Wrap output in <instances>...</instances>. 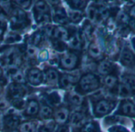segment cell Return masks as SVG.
Wrapping results in <instances>:
<instances>
[{"instance_id": "6da1fadb", "label": "cell", "mask_w": 135, "mask_h": 132, "mask_svg": "<svg viewBox=\"0 0 135 132\" xmlns=\"http://www.w3.org/2000/svg\"><path fill=\"white\" fill-rule=\"evenodd\" d=\"M29 24L26 13L19 8H15L12 11L11 17V25L13 30H22Z\"/></svg>"}, {"instance_id": "7a4b0ae2", "label": "cell", "mask_w": 135, "mask_h": 132, "mask_svg": "<svg viewBox=\"0 0 135 132\" xmlns=\"http://www.w3.org/2000/svg\"><path fill=\"white\" fill-rule=\"evenodd\" d=\"M79 87L84 92L95 91L99 87V77L93 73H87L80 78L79 81Z\"/></svg>"}, {"instance_id": "3957f363", "label": "cell", "mask_w": 135, "mask_h": 132, "mask_svg": "<svg viewBox=\"0 0 135 132\" xmlns=\"http://www.w3.org/2000/svg\"><path fill=\"white\" fill-rule=\"evenodd\" d=\"M79 63V57L74 53H68L60 59L61 67L67 70H73L76 69Z\"/></svg>"}, {"instance_id": "277c9868", "label": "cell", "mask_w": 135, "mask_h": 132, "mask_svg": "<svg viewBox=\"0 0 135 132\" xmlns=\"http://www.w3.org/2000/svg\"><path fill=\"white\" fill-rule=\"evenodd\" d=\"M114 107V103L112 101L103 99L99 100L95 103L94 111L96 116L101 117L108 114L113 109Z\"/></svg>"}, {"instance_id": "5b68a950", "label": "cell", "mask_w": 135, "mask_h": 132, "mask_svg": "<svg viewBox=\"0 0 135 132\" xmlns=\"http://www.w3.org/2000/svg\"><path fill=\"white\" fill-rule=\"evenodd\" d=\"M26 94V88L19 83H13L8 88V95L13 100L22 99Z\"/></svg>"}, {"instance_id": "8992f818", "label": "cell", "mask_w": 135, "mask_h": 132, "mask_svg": "<svg viewBox=\"0 0 135 132\" xmlns=\"http://www.w3.org/2000/svg\"><path fill=\"white\" fill-rule=\"evenodd\" d=\"M3 123L6 130L13 132L19 126L20 119L15 115H8L5 117Z\"/></svg>"}, {"instance_id": "52a82bcc", "label": "cell", "mask_w": 135, "mask_h": 132, "mask_svg": "<svg viewBox=\"0 0 135 132\" xmlns=\"http://www.w3.org/2000/svg\"><path fill=\"white\" fill-rule=\"evenodd\" d=\"M27 79L32 85L37 86L43 81V74L38 69H31L27 73Z\"/></svg>"}, {"instance_id": "ba28073f", "label": "cell", "mask_w": 135, "mask_h": 132, "mask_svg": "<svg viewBox=\"0 0 135 132\" xmlns=\"http://www.w3.org/2000/svg\"><path fill=\"white\" fill-rule=\"evenodd\" d=\"M120 60L125 66L132 65L135 61V56L133 52L127 47H125L120 54Z\"/></svg>"}, {"instance_id": "9c48e42d", "label": "cell", "mask_w": 135, "mask_h": 132, "mask_svg": "<svg viewBox=\"0 0 135 132\" xmlns=\"http://www.w3.org/2000/svg\"><path fill=\"white\" fill-rule=\"evenodd\" d=\"M51 35L55 38V40L60 41H66L69 37V31H68L66 28L62 26L54 27L53 30H52L51 31Z\"/></svg>"}, {"instance_id": "30bf717a", "label": "cell", "mask_w": 135, "mask_h": 132, "mask_svg": "<svg viewBox=\"0 0 135 132\" xmlns=\"http://www.w3.org/2000/svg\"><path fill=\"white\" fill-rule=\"evenodd\" d=\"M114 69V64L110 61L107 60H103L100 61L97 67L98 73L103 76H107L109 74H111Z\"/></svg>"}, {"instance_id": "8fae6325", "label": "cell", "mask_w": 135, "mask_h": 132, "mask_svg": "<svg viewBox=\"0 0 135 132\" xmlns=\"http://www.w3.org/2000/svg\"><path fill=\"white\" fill-rule=\"evenodd\" d=\"M53 19L57 23L66 24L68 22V15L63 8L55 7L53 9Z\"/></svg>"}, {"instance_id": "7c38bea8", "label": "cell", "mask_w": 135, "mask_h": 132, "mask_svg": "<svg viewBox=\"0 0 135 132\" xmlns=\"http://www.w3.org/2000/svg\"><path fill=\"white\" fill-rule=\"evenodd\" d=\"M119 111L123 115L134 116L135 115V104L130 101H124L120 106Z\"/></svg>"}, {"instance_id": "4fadbf2b", "label": "cell", "mask_w": 135, "mask_h": 132, "mask_svg": "<svg viewBox=\"0 0 135 132\" xmlns=\"http://www.w3.org/2000/svg\"><path fill=\"white\" fill-rule=\"evenodd\" d=\"M76 78L74 76L69 75V74H65L60 77V85L63 88L69 89L76 83Z\"/></svg>"}, {"instance_id": "5bb4252c", "label": "cell", "mask_w": 135, "mask_h": 132, "mask_svg": "<svg viewBox=\"0 0 135 132\" xmlns=\"http://www.w3.org/2000/svg\"><path fill=\"white\" fill-rule=\"evenodd\" d=\"M69 115V111L66 107H60L55 112L54 115L55 120L57 123L63 124L68 120Z\"/></svg>"}, {"instance_id": "9a60e30c", "label": "cell", "mask_w": 135, "mask_h": 132, "mask_svg": "<svg viewBox=\"0 0 135 132\" xmlns=\"http://www.w3.org/2000/svg\"><path fill=\"white\" fill-rule=\"evenodd\" d=\"M40 110L39 103L37 100H31L26 105V114L30 116H33L36 115Z\"/></svg>"}, {"instance_id": "2e32d148", "label": "cell", "mask_w": 135, "mask_h": 132, "mask_svg": "<svg viewBox=\"0 0 135 132\" xmlns=\"http://www.w3.org/2000/svg\"><path fill=\"white\" fill-rule=\"evenodd\" d=\"M83 41V37L80 34H76L70 38V47L74 49H80L82 47V42Z\"/></svg>"}, {"instance_id": "e0dca14e", "label": "cell", "mask_w": 135, "mask_h": 132, "mask_svg": "<svg viewBox=\"0 0 135 132\" xmlns=\"http://www.w3.org/2000/svg\"><path fill=\"white\" fill-rule=\"evenodd\" d=\"M101 53H102V50L99 44L95 42H91L88 47V54L90 55V56L96 59L101 56Z\"/></svg>"}, {"instance_id": "ac0fdd59", "label": "cell", "mask_w": 135, "mask_h": 132, "mask_svg": "<svg viewBox=\"0 0 135 132\" xmlns=\"http://www.w3.org/2000/svg\"><path fill=\"white\" fill-rule=\"evenodd\" d=\"M68 100L69 103L75 106H80L83 103L84 98L83 96L78 92H71L68 96Z\"/></svg>"}, {"instance_id": "d6986e66", "label": "cell", "mask_w": 135, "mask_h": 132, "mask_svg": "<svg viewBox=\"0 0 135 132\" xmlns=\"http://www.w3.org/2000/svg\"><path fill=\"white\" fill-rule=\"evenodd\" d=\"M46 80L50 84H56L59 80V75L56 70L54 69H49L45 72Z\"/></svg>"}, {"instance_id": "ffe728a7", "label": "cell", "mask_w": 135, "mask_h": 132, "mask_svg": "<svg viewBox=\"0 0 135 132\" xmlns=\"http://www.w3.org/2000/svg\"><path fill=\"white\" fill-rule=\"evenodd\" d=\"M122 84L126 85L132 92L135 91V76L124 75L122 77Z\"/></svg>"}, {"instance_id": "44dd1931", "label": "cell", "mask_w": 135, "mask_h": 132, "mask_svg": "<svg viewBox=\"0 0 135 132\" xmlns=\"http://www.w3.org/2000/svg\"><path fill=\"white\" fill-rule=\"evenodd\" d=\"M68 18L70 19L71 22H74V23H78L81 21L82 18H83V15L82 12L80 11H77V10H72L70 11L69 13H68Z\"/></svg>"}, {"instance_id": "7402d4cb", "label": "cell", "mask_w": 135, "mask_h": 132, "mask_svg": "<svg viewBox=\"0 0 135 132\" xmlns=\"http://www.w3.org/2000/svg\"><path fill=\"white\" fill-rule=\"evenodd\" d=\"M84 118L85 117H84V113H82L80 111H76L74 114H73V115L71 116L70 122L74 126H79L84 122Z\"/></svg>"}, {"instance_id": "603a6c76", "label": "cell", "mask_w": 135, "mask_h": 132, "mask_svg": "<svg viewBox=\"0 0 135 132\" xmlns=\"http://www.w3.org/2000/svg\"><path fill=\"white\" fill-rule=\"evenodd\" d=\"M103 82L107 88H113L118 84V77L114 74H109L107 76H105Z\"/></svg>"}, {"instance_id": "cb8c5ba5", "label": "cell", "mask_w": 135, "mask_h": 132, "mask_svg": "<svg viewBox=\"0 0 135 132\" xmlns=\"http://www.w3.org/2000/svg\"><path fill=\"white\" fill-rule=\"evenodd\" d=\"M88 17L91 22H95L100 19L99 9L95 7H90L88 10Z\"/></svg>"}, {"instance_id": "d4e9b609", "label": "cell", "mask_w": 135, "mask_h": 132, "mask_svg": "<svg viewBox=\"0 0 135 132\" xmlns=\"http://www.w3.org/2000/svg\"><path fill=\"white\" fill-rule=\"evenodd\" d=\"M9 73L11 75L12 77V79L15 80L16 81V83H19L21 84L23 80H24V77H23V75L22 74V73L16 68H11L10 71H9Z\"/></svg>"}, {"instance_id": "484cf974", "label": "cell", "mask_w": 135, "mask_h": 132, "mask_svg": "<svg viewBox=\"0 0 135 132\" xmlns=\"http://www.w3.org/2000/svg\"><path fill=\"white\" fill-rule=\"evenodd\" d=\"M39 114L40 116L44 119H50L52 115V109L47 105H43L39 110Z\"/></svg>"}, {"instance_id": "4316f807", "label": "cell", "mask_w": 135, "mask_h": 132, "mask_svg": "<svg viewBox=\"0 0 135 132\" xmlns=\"http://www.w3.org/2000/svg\"><path fill=\"white\" fill-rule=\"evenodd\" d=\"M49 11V6L46 2L38 1L35 4V12L41 13V14H48Z\"/></svg>"}, {"instance_id": "83f0119b", "label": "cell", "mask_w": 135, "mask_h": 132, "mask_svg": "<svg viewBox=\"0 0 135 132\" xmlns=\"http://www.w3.org/2000/svg\"><path fill=\"white\" fill-rule=\"evenodd\" d=\"M35 19L38 24L45 25L50 22V16L49 14H41L35 12Z\"/></svg>"}, {"instance_id": "f1b7e54d", "label": "cell", "mask_w": 135, "mask_h": 132, "mask_svg": "<svg viewBox=\"0 0 135 132\" xmlns=\"http://www.w3.org/2000/svg\"><path fill=\"white\" fill-rule=\"evenodd\" d=\"M37 127L34 122H26L20 126V132H36Z\"/></svg>"}, {"instance_id": "f546056e", "label": "cell", "mask_w": 135, "mask_h": 132, "mask_svg": "<svg viewBox=\"0 0 135 132\" xmlns=\"http://www.w3.org/2000/svg\"><path fill=\"white\" fill-rule=\"evenodd\" d=\"M69 3L70 7L73 9V10H77V11H80L84 9L85 7L87 6L88 2L86 1H70L68 2Z\"/></svg>"}, {"instance_id": "4dcf8cb0", "label": "cell", "mask_w": 135, "mask_h": 132, "mask_svg": "<svg viewBox=\"0 0 135 132\" xmlns=\"http://www.w3.org/2000/svg\"><path fill=\"white\" fill-rule=\"evenodd\" d=\"M118 94L122 96V97H126V96H129L131 95L132 93V91L126 86L124 84H120L118 87Z\"/></svg>"}, {"instance_id": "1f68e13d", "label": "cell", "mask_w": 135, "mask_h": 132, "mask_svg": "<svg viewBox=\"0 0 135 132\" xmlns=\"http://www.w3.org/2000/svg\"><path fill=\"white\" fill-rule=\"evenodd\" d=\"M55 130V124L54 122H48L42 126H41L38 129L39 132H54Z\"/></svg>"}, {"instance_id": "d6a6232c", "label": "cell", "mask_w": 135, "mask_h": 132, "mask_svg": "<svg viewBox=\"0 0 135 132\" xmlns=\"http://www.w3.org/2000/svg\"><path fill=\"white\" fill-rule=\"evenodd\" d=\"M43 38V34L41 31H37L35 32L32 37H31V41L33 43V45H37L41 43V41H42Z\"/></svg>"}, {"instance_id": "836d02e7", "label": "cell", "mask_w": 135, "mask_h": 132, "mask_svg": "<svg viewBox=\"0 0 135 132\" xmlns=\"http://www.w3.org/2000/svg\"><path fill=\"white\" fill-rule=\"evenodd\" d=\"M80 132H96L95 125L93 122H88L84 124L81 127Z\"/></svg>"}, {"instance_id": "e575fe53", "label": "cell", "mask_w": 135, "mask_h": 132, "mask_svg": "<svg viewBox=\"0 0 135 132\" xmlns=\"http://www.w3.org/2000/svg\"><path fill=\"white\" fill-rule=\"evenodd\" d=\"M48 100H49V103L52 105H56V104L59 103L60 101V98L56 92H52L51 94H49Z\"/></svg>"}, {"instance_id": "d590c367", "label": "cell", "mask_w": 135, "mask_h": 132, "mask_svg": "<svg viewBox=\"0 0 135 132\" xmlns=\"http://www.w3.org/2000/svg\"><path fill=\"white\" fill-rule=\"evenodd\" d=\"M117 21L119 22L122 23V24H125V23H127V22L129 23V17L127 16V15H126V13L121 12V13H119L118 15Z\"/></svg>"}, {"instance_id": "8d00e7d4", "label": "cell", "mask_w": 135, "mask_h": 132, "mask_svg": "<svg viewBox=\"0 0 135 132\" xmlns=\"http://www.w3.org/2000/svg\"><path fill=\"white\" fill-rule=\"evenodd\" d=\"M21 40V37L18 34H9L6 38V42L7 43H14Z\"/></svg>"}, {"instance_id": "74e56055", "label": "cell", "mask_w": 135, "mask_h": 132, "mask_svg": "<svg viewBox=\"0 0 135 132\" xmlns=\"http://www.w3.org/2000/svg\"><path fill=\"white\" fill-rule=\"evenodd\" d=\"M7 8L0 3V21H3L7 17Z\"/></svg>"}, {"instance_id": "f35d334b", "label": "cell", "mask_w": 135, "mask_h": 132, "mask_svg": "<svg viewBox=\"0 0 135 132\" xmlns=\"http://www.w3.org/2000/svg\"><path fill=\"white\" fill-rule=\"evenodd\" d=\"M12 103H13V105L15 107H17L18 109L23 108L25 107V104H26L25 103V101L23 100H22V99H15V100H13Z\"/></svg>"}, {"instance_id": "ab89813d", "label": "cell", "mask_w": 135, "mask_h": 132, "mask_svg": "<svg viewBox=\"0 0 135 132\" xmlns=\"http://www.w3.org/2000/svg\"><path fill=\"white\" fill-rule=\"evenodd\" d=\"M54 48L58 50V51H64L66 48L64 43L63 41H56L54 42Z\"/></svg>"}, {"instance_id": "60d3db41", "label": "cell", "mask_w": 135, "mask_h": 132, "mask_svg": "<svg viewBox=\"0 0 135 132\" xmlns=\"http://www.w3.org/2000/svg\"><path fill=\"white\" fill-rule=\"evenodd\" d=\"M38 58H39V60H41V61H45V60H48V58H49V52H48L46 49L42 50V51L39 53Z\"/></svg>"}, {"instance_id": "b9f144b4", "label": "cell", "mask_w": 135, "mask_h": 132, "mask_svg": "<svg viewBox=\"0 0 135 132\" xmlns=\"http://www.w3.org/2000/svg\"><path fill=\"white\" fill-rule=\"evenodd\" d=\"M16 3H18V5H19L21 7L24 8V9H28L30 5H31V1H16Z\"/></svg>"}, {"instance_id": "7bdbcfd3", "label": "cell", "mask_w": 135, "mask_h": 132, "mask_svg": "<svg viewBox=\"0 0 135 132\" xmlns=\"http://www.w3.org/2000/svg\"><path fill=\"white\" fill-rule=\"evenodd\" d=\"M84 33H85L87 35H91V32H92L91 25L89 22H85V24H84Z\"/></svg>"}, {"instance_id": "ee69618b", "label": "cell", "mask_w": 135, "mask_h": 132, "mask_svg": "<svg viewBox=\"0 0 135 132\" xmlns=\"http://www.w3.org/2000/svg\"><path fill=\"white\" fill-rule=\"evenodd\" d=\"M9 103L7 101V100L1 98L0 99V110H5L8 107Z\"/></svg>"}, {"instance_id": "f6af8a7d", "label": "cell", "mask_w": 135, "mask_h": 132, "mask_svg": "<svg viewBox=\"0 0 135 132\" xmlns=\"http://www.w3.org/2000/svg\"><path fill=\"white\" fill-rule=\"evenodd\" d=\"M56 132H69V129L65 125H61L57 128Z\"/></svg>"}, {"instance_id": "bcb514c9", "label": "cell", "mask_w": 135, "mask_h": 132, "mask_svg": "<svg viewBox=\"0 0 135 132\" xmlns=\"http://www.w3.org/2000/svg\"><path fill=\"white\" fill-rule=\"evenodd\" d=\"M129 29L133 33H135V19H133V18L129 19Z\"/></svg>"}, {"instance_id": "7dc6e473", "label": "cell", "mask_w": 135, "mask_h": 132, "mask_svg": "<svg viewBox=\"0 0 135 132\" xmlns=\"http://www.w3.org/2000/svg\"><path fill=\"white\" fill-rule=\"evenodd\" d=\"M26 52H27L28 55H30V56H33V55L35 54V49H34L33 47L30 46V47H28Z\"/></svg>"}, {"instance_id": "c3c4849f", "label": "cell", "mask_w": 135, "mask_h": 132, "mask_svg": "<svg viewBox=\"0 0 135 132\" xmlns=\"http://www.w3.org/2000/svg\"><path fill=\"white\" fill-rule=\"evenodd\" d=\"M129 15H130L133 19H135V5H133V6L130 8V10H129Z\"/></svg>"}, {"instance_id": "681fc988", "label": "cell", "mask_w": 135, "mask_h": 132, "mask_svg": "<svg viewBox=\"0 0 135 132\" xmlns=\"http://www.w3.org/2000/svg\"><path fill=\"white\" fill-rule=\"evenodd\" d=\"M131 45H132L133 49L134 51H135V37H133V38H132V40H131Z\"/></svg>"}, {"instance_id": "f907efd6", "label": "cell", "mask_w": 135, "mask_h": 132, "mask_svg": "<svg viewBox=\"0 0 135 132\" xmlns=\"http://www.w3.org/2000/svg\"><path fill=\"white\" fill-rule=\"evenodd\" d=\"M132 72H133V75L135 76V64L133 66V68H132Z\"/></svg>"}, {"instance_id": "816d5d0a", "label": "cell", "mask_w": 135, "mask_h": 132, "mask_svg": "<svg viewBox=\"0 0 135 132\" xmlns=\"http://www.w3.org/2000/svg\"><path fill=\"white\" fill-rule=\"evenodd\" d=\"M2 75H3V70L1 69V68H0V77H2Z\"/></svg>"}]
</instances>
